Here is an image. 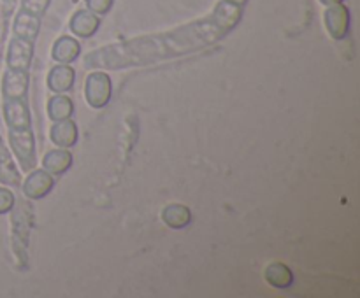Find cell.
<instances>
[{
	"label": "cell",
	"mask_w": 360,
	"mask_h": 298,
	"mask_svg": "<svg viewBox=\"0 0 360 298\" xmlns=\"http://www.w3.org/2000/svg\"><path fill=\"white\" fill-rule=\"evenodd\" d=\"M213 18L217 20V23L224 28L225 32L231 34L236 27L239 25L243 18V7L236 6V4L227 2V0H221L217 4V7L213 9Z\"/></svg>",
	"instance_id": "obj_12"
},
{
	"label": "cell",
	"mask_w": 360,
	"mask_h": 298,
	"mask_svg": "<svg viewBox=\"0 0 360 298\" xmlns=\"http://www.w3.org/2000/svg\"><path fill=\"white\" fill-rule=\"evenodd\" d=\"M72 165V153L65 147L51 149L42 156V168L51 175H62Z\"/></svg>",
	"instance_id": "obj_13"
},
{
	"label": "cell",
	"mask_w": 360,
	"mask_h": 298,
	"mask_svg": "<svg viewBox=\"0 0 360 298\" xmlns=\"http://www.w3.org/2000/svg\"><path fill=\"white\" fill-rule=\"evenodd\" d=\"M49 4H51V0H21L20 11L30 14V16L41 18L42 20V16H44V13H46V9L49 7Z\"/></svg>",
	"instance_id": "obj_17"
},
{
	"label": "cell",
	"mask_w": 360,
	"mask_h": 298,
	"mask_svg": "<svg viewBox=\"0 0 360 298\" xmlns=\"http://www.w3.org/2000/svg\"><path fill=\"white\" fill-rule=\"evenodd\" d=\"M74 114V104L70 97L63 93H55L48 100V116L51 121H62L69 119Z\"/></svg>",
	"instance_id": "obj_16"
},
{
	"label": "cell",
	"mask_w": 360,
	"mask_h": 298,
	"mask_svg": "<svg viewBox=\"0 0 360 298\" xmlns=\"http://www.w3.org/2000/svg\"><path fill=\"white\" fill-rule=\"evenodd\" d=\"M320 2H322L323 6H334V4H341L343 0H320Z\"/></svg>",
	"instance_id": "obj_20"
},
{
	"label": "cell",
	"mask_w": 360,
	"mask_h": 298,
	"mask_svg": "<svg viewBox=\"0 0 360 298\" xmlns=\"http://www.w3.org/2000/svg\"><path fill=\"white\" fill-rule=\"evenodd\" d=\"M112 95V83L108 72L97 69L88 74L84 81V98L86 104L94 109H102L109 104Z\"/></svg>",
	"instance_id": "obj_3"
},
{
	"label": "cell",
	"mask_w": 360,
	"mask_h": 298,
	"mask_svg": "<svg viewBox=\"0 0 360 298\" xmlns=\"http://www.w3.org/2000/svg\"><path fill=\"white\" fill-rule=\"evenodd\" d=\"M77 137H79L77 125L70 118L62 119V121H53L51 128H49V139L56 147L69 149V147L76 146Z\"/></svg>",
	"instance_id": "obj_9"
},
{
	"label": "cell",
	"mask_w": 360,
	"mask_h": 298,
	"mask_svg": "<svg viewBox=\"0 0 360 298\" xmlns=\"http://www.w3.org/2000/svg\"><path fill=\"white\" fill-rule=\"evenodd\" d=\"M323 23L334 41H343L350 32V11L347 6H343V2L327 6L323 13Z\"/></svg>",
	"instance_id": "obj_4"
},
{
	"label": "cell",
	"mask_w": 360,
	"mask_h": 298,
	"mask_svg": "<svg viewBox=\"0 0 360 298\" xmlns=\"http://www.w3.org/2000/svg\"><path fill=\"white\" fill-rule=\"evenodd\" d=\"M162 219L169 228L181 230L192 223V210L185 203H169L162 210Z\"/></svg>",
	"instance_id": "obj_14"
},
{
	"label": "cell",
	"mask_w": 360,
	"mask_h": 298,
	"mask_svg": "<svg viewBox=\"0 0 360 298\" xmlns=\"http://www.w3.org/2000/svg\"><path fill=\"white\" fill-rule=\"evenodd\" d=\"M86 7L95 14H108L115 0H84Z\"/></svg>",
	"instance_id": "obj_18"
},
{
	"label": "cell",
	"mask_w": 360,
	"mask_h": 298,
	"mask_svg": "<svg viewBox=\"0 0 360 298\" xmlns=\"http://www.w3.org/2000/svg\"><path fill=\"white\" fill-rule=\"evenodd\" d=\"M227 2L236 4V6H239V7H245L246 4H248V0H227Z\"/></svg>",
	"instance_id": "obj_21"
},
{
	"label": "cell",
	"mask_w": 360,
	"mask_h": 298,
	"mask_svg": "<svg viewBox=\"0 0 360 298\" xmlns=\"http://www.w3.org/2000/svg\"><path fill=\"white\" fill-rule=\"evenodd\" d=\"M4 116H6L7 130H9L11 147L21 168L32 170L35 165V139L27 97L4 100Z\"/></svg>",
	"instance_id": "obj_2"
},
{
	"label": "cell",
	"mask_w": 360,
	"mask_h": 298,
	"mask_svg": "<svg viewBox=\"0 0 360 298\" xmlns=\"http://www.w3.org/2000/svg\"><path fill=\"white\" fill-rule=\"evenodd\" d=\"M98 27H101V18H98V14L91 13L90 9L76 11L69 21L70 32L79 39L94 37Z\"/></svg>",
	"instance_id": "obj_7"
},
{
	"label": "cell",
	"mask_w": 360,
	"mask_h": 298,
	"mask_svg": "<svg viewBox=\"0 0 360 298\" xmlns=\"http://www.w3.org/2000/svg\"><path fill=\"white\" fill-rule=\"evenodd\" d=\"M264 277L276 290H287L294 284V273L281 262H274L267 265L266 270H264Z\"/></svg>",
	"instance_id": "obj_15"
},
{
	"label": "cell",
	"mask_w": 360,
	"mask_h": 298,
	"mask_svg": "<svg viewBox=\"0 0 360 298\" xmlns=\"http://www.w3.org/2000/svg\"><path fill=\"white\" fill-rule=\"evenodd\" d=\"M14 207V195L13 191L6 188H0V214L9 212Z\"/></svg>",
	"instance_id": "obj_19"
},
{
	"label": "cell",
	"mask_w": 360,
	"mask_h": 298,
	"mask_svg": "<svg viewBox=\"0 0 360 298\" xmlns=\"http://www.w3.org/2000/svg\"><path fill=\"white\" fill-rule=\"evenodd\" d=\"M227 35L229 32H225L217 23L213 14H210L207 18L192 21L164 34L141 35V37L98 48L88 53L83 63L86 69L105 70L155 65V63L165 62L176 56L210 48Z\"/></svg>",
	"instance_id": "obj_1"
},
{
	"label": "cell",
	"mask_w": 360,
	"mask_h": 298,
	"mask_svg": "<svg viewBox=\"0 0 360 298\" xmlns=\"http://www.w3.org/2000/svg\"><path fill=\"white\" fill-rule=\"evenodd\" d=\"M81 44L76 37L70 35H62L55 41L51 49V58L56 63H72L79 58Z\"/></svg>",
	"instance_id": "obj_11"
},
{
	"label": "cell",
	"mask_w": 360,
	"mask_h": 298,
	"mask_svg": "<svg viewBox=\"0 0 360 298\" xmlns=\"http://www.w3.org/2000/svg\"><path fill=\"white\" fill-rule=\"evenodd\" d=\"M53 186H55L53 175L46 172L44 168H37V170H32L25 179L23 195L28 196L30 200H41L46 195H49Z\"/></svg>",
	"instance_id": "obj_6"
},
{
	"label": "cell",
	"mask_w": 360,
	"mask_h": 298,
	"mask_svg": "<svg viewBox=\"0 0 360 298\" xmlns=\"http://www.w3.org/2000/svg\"><path fill=\"white\" fill-rule=\"evenodd\" d=\"M28 90V70H14L7 69L4 76L2 91L4 100H13V98L27 97Z\"/></svg>",
	"instance_id": "obj_8"
},
{
	"label": "cell",
	"mask_w": 360,
	"mask_h": 298,
	"mask_svg": "<svg viewBox=\"0 0 360 298\" xmlns=\"http://www.w3.org/2000/svg\"><path fill=\"white\" fill-rule=\"evenodd\" d=\"M74 79H76V72L70 63H60L49 70L46 84L53 93H67L74 86Z\"/></svg>",
	"instance_id": "obj_10"
},
{
	"label": "cell",
	"mask_w": 360,
	"mask_h": 298,
	"mask_svg": "<svg viewBox=\"0 0 360 298\" xmlns=\"http://www.w3.org/2000/svg\"><path fill=\"white\" fill-rule=\"evenodd\" d=\"M34 41L28 39L14 37L9 44V51H7V65L9 69L14 70H28L32 58H34Z\"/></svg>",
	"instance_id": "obj_5"
}]
</instances>
